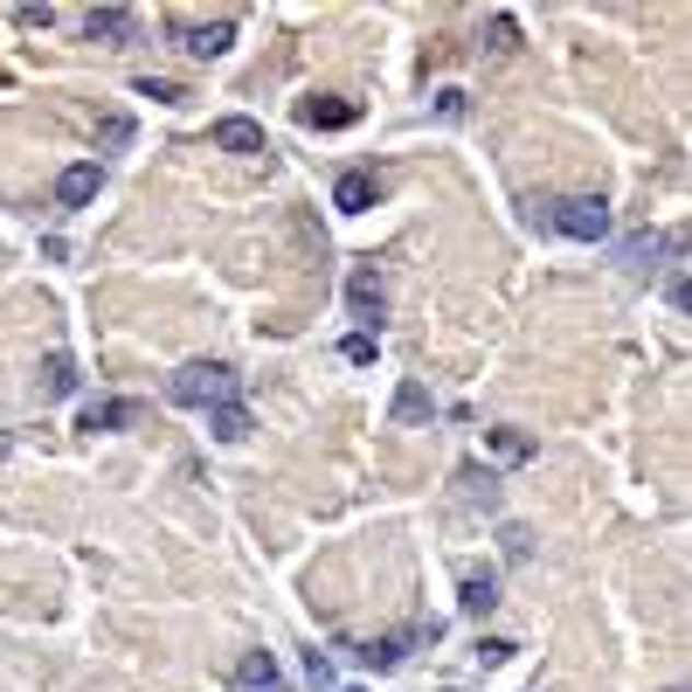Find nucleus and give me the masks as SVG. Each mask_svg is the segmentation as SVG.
<instances>
[{"label":"nucleus","instance_id":"17","mask_svg":"<svg viewBox=\"0 0 692 692\" xmlns=\"http://www.w3.org/2000/svg\"><path fill=\"white\" fill-rule=\"evenodd\" d=\"M492 450H499L506 464H527L533 458V437H527V429H492Z\"/></svg>","mask_w":692,"mask_h":692},{"label":"nucleus","instance_id":"20","mask_svg":"<svg viewBox=\"0 0 692 692\" xmlns=\"http://www.w3.org/2000/svg\"><path fill=\"white\" fill-rule=\"evenodd\" d=\"M402 651H408V637H381V644H367V651H354V658L374 665V672H388V665H402Z\"/></svg>","mask_w":692,"mask_h":692},{"label":"nucleus","instance_id":"21","mask_svg":"<svg viewBox=\"0 0 692 692\" xmlns=\"http://www.w3.org/2000/svg\"><path fill=\"white\" fill-rule=\"evenodd\" d=\"M132 97H153V104H181V97H187V83H173V77H139V83H132Z\"/></svg>","mask_w":692,"mask_h":692},{"label":"nucleus","instance_id":"22","mask_svg":"<svg viewBox=\"0 0 692 692\" xmlns=\"http://www.w3.org/2000/svg\"><path fill=\"white\" fill-rule=\"evenodd\" d=\"M125 139H132V118H125V112H112V118L97 125V146H104V153H118Z\"/></svg>","mask_w":692,"mask_h":692},{"label":"nucleus","instance_id":"6","mask_svg":"<svg viewBox=\"0 0 692 692\" xmlns=\"http://www.w3.org/2000/svg\"><path fill=\"white\" fill-rule=\"evenodd\" d=\"M97 187H104V166H97V160H77V166L56 173V201H62V208H91Z\"/></svg>","mask_w":692,"mask_h":692},{"label":"nucleus","instance_id":"15","mask_svg":"<svg viewBox=\"0 0 692 692\" xmlns=\"http://www.w3.org/2000/svg\"><path fill=\"white\" fill-rule=\"evenodd\" d=\"M458 492L471 506H499V471H478V464H464L458 471Z\"/></svg>","mask_w":692,"mask_h":692},{"label":"nucleus","instance_id":"7","mask_svg":"<svg viewBox=\"0 0 692 692\" xmlns=\"http://www.w3.org/2000/svg\"><path fill=\"white\" fill-rule=\"evenodd\" d=\"M354 118H360L354 97H305L298 104V125H312V132H346Z\"/></svg>","mask_w":692,"mask_h":692},{"label":"nucleus","instance_id":"26","mask_svg":"<svg viewBox=\"0 0 692 692\" xmlns=\"http://www.w3.org/2000/svg\"><path fill=\"white\" fill-rule=\"evenodd\" d=\"M512 651H519V644H506V637H485V644H478V665H506Z\"/></svg>","mask_w":692,"mask_h":692},{"label":"nucleus","instance_id":"24","mask_svg":"<svg viewBox=\"0 0 692 692\" xmlns=\"http://www.w3.org/2000/svg\"><path fill=\"white\" fill-rule=\"evenodd\" d=\"M499 540H506V561H527V554H533V533H527V527H506Z\"/></svg>","mask_w":692,"mask_h":692},{"label":"nucleus","instance_id":"18","mask_svg":"<svg viewBox=\"0 0 692 692\" xmlns=\"http://www.w3.org/2000/svg\"><path fill=\"white\" fill-rule=\"evenodd\" d=\"M374 354H381L374 333H346V339H339V360H346V367H374Z\"/></svg>","mask_w":692,"mask_h":692},{"label":"nucleus","instance_id":"11","mask_svg":"<svg viewBox=\"0 0 692 692\" xmlns=\"http://www.w3.org/2000/svg\"><path fill=\"white\" fill-rule=\"evenodd\" d=\"M235 685H243V692H277L285 672H277L270 651H243V658H235Z\"/></svg>","mask_w":692,"mask_h":692},{"label":"nucleus","instance_id":"27","mask_svg":"<svg viewBox=\"0 0 692 692\" xmlns=\"http://www.w3.org/2000/svg\"><path fill=\"white\" fill-rule=\"evenodd\" d=\"M471 104H464V91H437V118H464Z\"/></svg>","mask_w":692,"mask_h":692},{"label":"nucleus","instance_id":"12","mask_svg":"<svg viewBox=\"0 0 692 692\" xmlns=\"http://www.w3.org/2000/svg\"><path fill=\"white\" fill-rule=\"evenodd\" d=\"M70 388H77V360L70 354H49V360H42V374H35V395L42 402H62Z\"/></svg>","mask_w":692,"mask_h":692},{"label":"nucleus","instance_id":"5","mask_svg":"<svg viewBox=\"0 0 692 692\" xmlns=\"http://www.w3.org/2000/svg\"><path fill=\"white\" fill-rule=\"evenodd\" d=\"M215 146H222V153H235V160H256V153H270V139H264V125L256 118H215Z\"/></svg>","mask_w":692,"mask_h":692},{"label":"nucleus","instance_id":"14","mask_svg":"<svg viewBox=\"0 0 692 692\" xmlns=\"http://www.w3.org/2000/svg\"><path fill=\"white\" fill-rule=\"evenodd\" d=\"M125 423H139V402H91L77 416V429H91V437L97 429H125Z\"/></svg>","mask_w":692,"mask_h":692},{"label":"nucleus","instance_id":"30","mask_svg":"<svg viewBox=\"0 0 692 692\" xmlns=\"http://www.w3.org/2000/svg\"><path fill=\"white\" fill-rule=\"evenodd\" d=\"M672 692H685V685H672Z\"/></svg>","mask_w":692,"mask_h":692},{"label":"nucleus","instance_id":"8","mask_svg":"<svg viewBox=\"0 0 692 692\" xmlns=\"http://www.w3.org/2000/svg\"><path fill=\"white\" fill-rule=\"evenodd\" d=\"M458 610H464V616H492V610H499V575H492V568H464Z\"/></svg>","mask_w":692,"mask_h":692},{"label":"nucleus","instance_id":"23","mask_svg":"<svg viewBox=\"0 0 692 692\" xmlns=\"http://www.w3.org/2000/svg\"><path fill=\"white\" fill-rule=\"evenodd\" d=\"M305 679H312V692H333V658L326 651H305Z\"/></svg>","mask_w":692,"mask_h":692},{"label":"nucleus","instance_id":"29","mask_svg":"<svg viewBox=\"0 0 692 692\" xmlns=\"http://www.w3.org/2000/svg\"><path fill=\"white\" fill-rule=\"evenodd\" d=\"M346 692H367V685H346Z\"/></svg>","mask_w":692,"mask_h":692},{"label":"nucleus","instance_id":"19","mask_svg":"<svg viewBox=\"0 0 692 692\" xmlns=\"http://www.w3.org/2000/svg\"><path fill=\"white\" fill-rule=\"evenodd\" d=\"M485 49H492V56H512V49H519V21H512V14H492Z\"/></svg>","mask_w":692,"mask_h":692},{"label":"nucleus","instance_id":"3","mask_svg":"<svg viewBox=\"0 0 692 692\" xmlns=\"http://www.w3.org/2000/svg\"><path fill=\"white\" fill-rule=\"evenodd\" d=\"M173 49H187V56H201V62H215V56H229V42H235V21L229 14H215V21H173Z\"/></svg>","mask_w":692,"mask_h":692},{"label":"nucleus","instance_id":"25","mask_svg":"<svg viewBox=\"0 0 692 692\" xmlns=\"http://www.w3.org/2000/svg\"><path fill=\"white\" fill-rule=\"evenodd\" d=\"M14 21H21V28H49V21H56V8H35V0H21V8H14Z\"/></svg>","mask_w":692,"mask_h":692},{"label":"nucleus","instance_id":"1","mask_svg":"<svg viewBox=\"0 0 692 692\" xmlns=\"http://www.w3.org/2000/svg\"><path fill=\"white\" fill-rule=\"evenodd\" d=\"M166 395L181 402V408H222V402H235V367H222V360H187L181 374L166 381Z\"/></svg>","mask_w":692,"mask_h":692},{"label":"nucleus","instance_id":"9","mask_svg":"<svg viewBox=\"0 0 692 692\" xmlns=\"http://www.w3.org/2000/svg\"><path fill=\"white\" fill-rule=\"evenodd\" d=\"M83 35L104 42V49H125L132 42V8H91L83 14Z\"/></svg>","mask_w":692,"mask_h":692},{"label":"nucleus","instance_id":"28","mask_svg":"<svg viewBox=\"0 0 692 692\" xmlns=\"http://www.w3.org/2000/svg\"><path fill=\"white\" fill-rule=\"evenodd\" d=\"M0 458H8V437H0Z\"/></svg>","mask_w":692,"mask_h":692},{"label":"nucleus","instance_id":"13","mask_svg":"<svg viewBox=\"0 0 692 692\" xmlns=\"http://www.w3.org/2000/svg\"><path fill=\"white\" fill-rule=\"evenodd\" d=\"M429 416H437L429 388H423V381H402V388H395V423H402V429H416V423H429Z\"/></svg>","mask_w":692,"mask_h":692},{"label":"nucleus","instance_id":"16","mask_svg":"<svg viewBox=\"0 0 692 692\" xmlns=\"http://www.w3.org/2000/svg\"><path fill=\"white\" fill-rule=\"evenodd\" d=\"M208 429H215L222 443H243V437H250V408H243V402H222V408H208Z\"/></svg>","mask_w":692,"mask_h":692},{"label":"nucleus","instance_id":"2","mask_svg":"<svg viewBox=\"0 0 692 692\" xmlns=\"http://www.w3.org/2000/svg\"><path fill=\"white\" fill-rule=\"evenodd\" d=\"M547 229H561L568 243H602L610 235V201L602 194H568V201L547 208Z\"/></svg>","mask_w":692,"mask_h":692},{"label":"nucleus","instance_id":"4","mask_svg":"<svg viewBox=\"0 0 692 692\" xmlns=\"http://www.w3.org/2000/svg\"><path fill=\"white\" fill-rule=\"evenodd\" d=\"M346 312H354L360 319V333H374L381 339V319H388V298H381V277L374 270H354V277H346Z\"/></svg>","mask_w":692,"mask_h":692},{"label":"nucleus","instance_id":"10","mask_svg":"<svg viewBox=\"0 0 692 692\" xmlns=\"http://www.w3.org/2000/svg\"><path fill=\"white\" fill-rule=\"evenodd\" d=\"M374 194H381V181H374V173H339V181H333V208L339 215H360V208H374Z\"/></svg>","mask_w":692,"mask_h":692}]
</instances>
